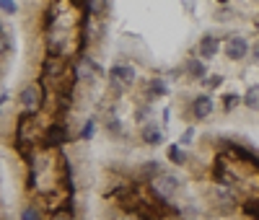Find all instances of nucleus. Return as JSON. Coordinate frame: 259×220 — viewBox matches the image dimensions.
I'll use <instances>...</instances> for the list:
<instances>
[{
    "label": "nucleus",
    "instance_id": "16",
    "mask_svg": "<svg viewBox=\"0 0 259 220\" xmlns=\"http://www.w3.org/2000/svg\"><path fill=\"white\" fill-rule=\"evenodd\" d=\"M133 117H135V124H138V127H145V124H150V122H156V119H153V104H138V106L133 109Z\"/></svg>",
    "mask_w": 259,
    "mask_h": 220
},
{
    "label": "nucleus",
    "instance_id": "3",
    "mask_svg": "<svg viewBox=\"0 0 259 220\" xmlns=\"http://www.w3.org/2000/svg\"><path fill=\"white\" fill-rule=\"evenodd\" d=\"M138 70H135V65H130V62H114L112 68H109V94L117 99H122L130 88H135L138 85Z\"/></svg>",
    "mask_w": 259,
    "mask_h": 220
},
{
    "label": "nucleus",
    "instance_id": "13",
    "mask_svg": "<svg viewBox=\"0 0 259 220\" xmlns=\"http://www.w3.org/2000/svg\"><path fill=\"white\" fill-rule=\"evenodd\" d=\"M166 161H168L171 166H177V168H184V166H189V153H187L179 143H171V145L166 148Z\"/></svg>",
    "mask_w": 259,
    "mask_h": 220
},
{
    "label": "nucleus",
    "instance_id": "2",
    "mask_svg": "<svg viewBox=\"0 0 259 220\" xmlns=\"http://www.w3.org/2000/svg\"><path fill=\"white\" fill-rule=\"evenodd\" d=\"M205 202H207V207L215 215H221V217L233 215L236 210L241 207L239 205V194H236L233 189H228V187H223V184H218V182H210L205 187Z\"/></svg>",
    "mask_w": 259,
    "mask_h": 220
},
{
    "label": "nucleus",
    "instance_id": "20",
    "mask_svg": "<svg viewBox=\"0 0 259 220\" xmlns=\"http://www.w3.org/2000/svg\"><path fill=\"white\" fill-rule=\"evenodd\" d=\"M233 16H236V8H233L231 3H221L218 8H215V16H212V18L221 21V24H226V21H231Z\"/></svg>",
    "mask_w": 259,
    "mask_h": 220
},
{
    "label": "nucleus",
    "instance_id": "10",
    "mask_svg": "<svg viewBox=\"0 0 259 220\" xmlns=\"http://www.w3.org/2000/svg\"><path fill=\"white\" fill-rule=\"evenodd\" d=\"M101 127H104V132L109 135L112 140H122L124 135H127V129H124V122L119 119V114L114 112V106L109 109V112L104 114V119H101Z\"/></svg>",
    "mask_w": 259,
    "mask_h": 220
},
{
    "label": "nucleus",
    "instance_id": "11",
    "mask_svg": "<svg viewBox=\"0 0 259 220\" xmlns=\"http://www.w3.org/2000/svg\"><path fill=\"white\" fill-rule=\"evenodd\" d=\"M138 138H140V143L148 145V148H158V145H163V140H166V132H163V127H158L156 122H150V124H145V127L138 129Z\"/></svg>",
    "mask_w": 259,
    "mask_h": 220
},
{
    "label": "nucleus",
    "instance_id": "9",
    "mask_svg": "<svg viewBox=\"0 0 259 220\" xmlns=\"http://www.w3.org/2000/svg\"><path fill=\"white\" fill-rule=\"evenodd\" d=\"M168 96V83L166 78L161 75H153V78H148L143 83V104H153L158 99H166Z\"/></svg>",
    "mask_w": 259,
    "mask_h": 220
},
{
    "label": "nucleus",
    "instance_id": "17",
    "mask_svg": "<svg viewBox=\"0 0 259 220\" xmlns=\"http://www.w3.org/2000/svg\"><path fill=\"white\" fill-rule=\"evenodd\" d=\"M241 104H244V96H239V94H223L221 96V109L226 114H231L233 109H239Z\"/></svg>",
    "mask_w": 259,
    "mask_h": 220
},
{
    "label": "nucleus",
    "instance_id": "26",
    "mask_svg": "<svg viewBox=\"0 0 259 220\" xmlns=\"http://www.w3.org/2000/svg\"><path fill=\"white\" fill-rule=\"evenodd\" d=\"M0 11L8 13V16H13V13L18 11V3H8V0H0Z\"/></svg>",
    "mask_w": 259,
    "mask_h": 220
},
{
    "label": "nucleus",
    "instance_id": "7",
    "mask_svg": "<svg viewBox=\"0 0 259 220\" xmlns=\"http://www.w3.org/2000/svg\"><path fill=\"white\" fill-rule=\"evenodd\" d=\"M223 55H226L231 62H241V60H246V57L251 55V44H249V39L241 36V34H228V36L223 39Z\"/></svg>",
    "mask_w": 259,
    "mask_h": 220
},
{
    "label": "nucleus",
    "instance_id": "27",
    "mask_svg": "<svg viewBox=\"0 0 259 220\" xmlns=\"http://www.w3.org/2000/svg\"><path fill=\"white\" fill-rule=\"evenodd\" d=\"M8 47H11V44H8V36H6L3 31H0V57H3V55L8 52Z\"/></svg>",
    "mask_w": 259,
    "mask_h": 220
},
{
    "label": "nucleus",
    "instance_id": "5",
    "mask_svg": "<svg viewBox=\"0 0 259 220\" xmlns=\"http://www.w3.org/2000/svg\"><path fill=\"white\" fill-rule=\"evenodd\" d=\"M99 75H104V70H101V65H99L94 57H89V55H80V57L73 62V78H75V83L94 85Z\"/></svg>",
    "mask_w": 259,
    "mask_h": 220
},
{
    "label": "nucleus",
    "instance_id": "12",
    "mask_svg": "<svg viewBox=\"0 0 259 220\" xmlns=\"http://www.w3.org/2000/svg\"><path fill=\"white\" fill-rule=\"evenodd\" d=\"M182 73H184L189 80H197V83H202V80L210 75V73H207V65H205L200 57H187V60H184Z\"/></svg>",
    "mask_w": 259,
    "mask_h": 220
},
{
    "label": "nucleus",
    "instance_id": "18",
    "mask_svg": "<svg viewBox=\"0 0 259 220\" xmlns=\"http://www.w3.org/2000/svg\"><path fill=\"white\" fill-rule=\"evenodd\" d=\"M99 117H91V119H85V124L80 127V132H78V138L83 140V143H89L94 135H96V129H99Z\"/></svg>",
    "mask_w": 259,
    "mask_h": 220
},
{
    "label": "nucleus",
    "instance_id": "19",
    "mask_svg": "<svg viewBox=\"0 0 259 220\" xmlns=\"http://www.w3.org/2000/svg\"><path fill=\"white\" fill-rule=\"evenodd\" d=\"M239 210H241L249 220H259V197H249V200H244Z\"/></svg>",
    "mask_w": 259,
    "mask_h": 220
},
{
    "label": "nucleus",
    "instance_id": "24",
    "mask_svg": "<svg viewBox=\"0 0 259 220\" xmlns=\"http://www.w3.org/2000/svg\"><path fill=\"white\" fill-rule=\"evenodd\" d=\"M21 220H45V217H41V210L36 205H26L21 210Z\"/></svg>",
    "mask_w": 259,
    "mask_h": 220
},
{
    "label": "nucleus",
    "instance_id": "6",
    "mask_svg": "<svg viewBox=\"0 0 259 220\" xmlns=\"http://www.w3.org/2000/svg\"><path fill=\"white\" fill-rule=\"evenodd\" d=\"M41 104H45V91H41L39 83H26L18 91V106L24 109L26 114H36Z\"/></svg>",
    "mask_w": 259,
    "mask_h": 220
},
{
    "label": "nucleus",
    "instance_id": "23",
    "mask_svg": "<svg viewBox=\"0 0 259 220\" xmlns=\"http://www.w3.org/2000/svg\"><path fill=\"white\" fill-rule=\"evenodd\" d=\"M223 80H226V78H223L221 73H212V75H207V78L202 80V85L207 88V91H218V88L223 85Z\"/></svg>",
    "mask_w": 259,
    "mask_h": 220
},
{
    "label": "nucleus",
    "instance_id": "4",
    "mask_svg": "<svg viewBox=\"0 0 259 220\" xmlns=\"http://www.w3.org/2000/svg\"><path fill=\"white\" fill-rule=\"evenodd\" d=\"M212 112H215L212 96H210V94H194V96L187 101L184 117H187V122H205Z\"/></svg>",
    "mask_w": 259,
    "mask_h": 220
},
{
    "label": "nucleus",
    "instance_id": "1",
    "mask_svg": "<svg viewBox=\"0 0 259 220\" xmlns=\"http://www.w3.org/2000/svg\"><path fill=\"white\" fill-rule=\"evenodd\" d=\"M182 189H184V179L171 168H166L161 176H156V179L148 184V192L153 194V200L161 207H171V200H174L177 194H182Z\"/></svg>",
    "mask_w": 259,
    "mask_h": 220
},
{
    "label": "nucleus",
    "instance_id": "8",
    "mask_svg": "<svg viewBox=\"0 0 259 220\" xmlns=\"http://www.w3.org/2000/svg\"><path fill=\"white\" fill-rule=\"evenodd\" d=\"M218 52H223V44H221V36H212V34H202L197 47H194V57H200L202 62L215 60Z\"/></svg>",
    "mask_w": 259,
    "mask_h": 220
},
{
    "label": "nucleus",
    "instance_id": "21",
    "mask_svg": "<svg viewBox=\"0 0 259 220\" xmlns=\"http://www.w3.org/2000/svg\"><path fill=\"white\" fill-rule=\"evenodd\" d=\"M244 106L251 109V112H259V85H251L244 94Z\"/></svg>",
    "mask_w": 259,
    "mask_h": 220
},
{
    "label": "nucleus",
    "instance_id": "15",
    "mask_svg": "<svg viewBox=\"0 0 259 220\" xmlns=\"http://www.w3.org/2000/svg\"><path fill=\"white\" fill-rule=\"evenodd\" d=\"M65 143H70V132L65 124H52L47 129V145H65Z\"/></svg>",
    "mask_w": 259,
    "mask_h": 220
},
{
    "label": "nucleus",
    "instance_id": "28",
    "mask_svg": "<svg viewBox=\"0 0 259 220\" xmlns=\"http://www.w3.org/2000/svg\"><path fill=\"white\" fill-rule=\"evenodd\" d=\"M117 220H138L133 212H117Z\"/></svg>",
    "mask_w": 259,
    "mask_h": 220
},
{
    "label": "nucleus",
    "instance_id": "29",
    "mask_svg": "<svg viewBox=\"0 0 259 220\" xmlns=\"http://www.w3.org/2000/svg\"><path fill=\"white\" fill-rule=\"evenodd\" d=\"M251 57H254V60H256V62H259V44H256V47H254V50H251Z\"/></svg>",
    "mask_w": 259,
    "mask_h": 220
},
{
    "label": "nucleus",
    "instance_id": "22",
    "mask_svg": "<svg viewBox=\"0 0 259 220\" xmlns=\"http://www.w3.org/2000/svg\"><path fill=\"white\" fill-rule=\"evenodd\" d=\"M194 140H197V129H194V127L189 124V127H187V129L182 132V138H179V145H182V148L187 150L189 145H194Z\"/></svg>",
    "mask_w": 259,
    "mask_h": 220
},
{
    "label": "nucleus",
    "instance_id": "14",
    "mask_svg": "<svg viewBox=\"0 0 259 220\" xmlns=\"http://www.w3.org/2000/svg\"><path fill=\"white\" fill-rule=\"evenodd\" d=\"M45 78H62V73L68 70V62H65V57H57V55H47L45 60Z\"/></svg>",
    "mask_w": 259,
    "mask_h": 220
},
{
    "label": "nucleus",
    "instance_id": "25",
    "mask_svg": "<svg viewBox=\"0 0 259 220\" xmlns=\"http://www.w3.org/2000/svg\"><path fill=\"white\" fill-rule=\"evenodd\" d=\"M50 220H78L70 210H57V212H52L50 215Z\"/></svg>",
    "mask_w": 259,
    "mask_h": 220
}]
</instances>
